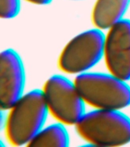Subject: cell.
Listing matches in <instances>:
<instances>
[{
    "mask_svg": "<svg viewBox=\"0 0 130 147\" xmlns=\"http://www.w3.org/2000/svg\"><path fill=\"white\" fill-rule=\"evenodd\" d=\"M72 1H78V0H72Z\"/></svg>",
    "mask_w": 130,
    "mask_h": 147,
    "instance_id": "obj_12",
    "label": "cell"
},
{
    "mask_svg": "<svg viewBox=\"0 0 130 147\" xmlns=\"http://www.w3.org/2000/svg\"><path fill=\"white\" fill-rule=\"evenodd\" d=\"M20 9L21 0H0V16L2 19L15 18Z\"/></svg>",
    "mask_w": 130,
    "mask_h": 147,
    "instance_id": "obj_10",
    "label": "cell"
},
{
    "mask_svg": "<svg viewBox=\"0 0 130 147\" xmlns=\"http://www.w3.org/2000/svg\"><path fill=\"white\" fill-rule=\"evenodd\" d=\"M103 57L109 73L122 80H130V19L123 18L107 30Z\"/></svg>",
    "mask_w": 130,
    "mask_h": 147,
    "instance_id": "obj_6",
    "label": "cell"
},
{
    "mask_svg": "<svg viewBox=\"0 0 130 147\" xmlns=\"http://www.w3.org/2000/svg\"><path fill=\"white\" fill-rule=\"evenodd\" d=\"M5 134L13 146H27L43 128L49 114L42 90L25 93L7 110Z\"/></svg>",
    "mask_w": 130,
    "mask_h": 147,
    "instance_id": "obj_1",
    "label": "cell"
},
{
    "mask_svg": "<svg viewBox=\"0 0 130 147\" xmlns=\"http://www.w3.org/2000/svg\"><path fill=\"white\" fill-rule=\"evenodd\" d=\"M25 71L21 57L8 48L0 55V107L9 110L25 94Z\"/></svg>",
    "mask_w": 130,
    "mask_h": 147,
    "instance_id": "obj_7",
    "label": "cell"
},
{
    "mask_svg": "<svg viewBox=\"0 0 130 147\" xmlns=\"http://www.w3.org/2000/svg\"><path fill=\"white\" fill-rule=\"evenodd\" d=\"M75 127L78 135L91 146L117 147L130 142V118L121 110L85 112Z\"/></svg>",
    "mask_w": 130,
    "mask_h": 147,
    "instance_id": "obj_2",
    "label": "cell"
},
{
    "mask_svg": "<svg viewBox=\"0 0 130 147\" xmlns=\"http://www.w3.org/2000/svg\"><path fill=\"white\" fill-rule=\"evenodd\" d=\"M129 5L130 0H96L91 11L94 28L109 29L124 18Z\"/></svg>",
    "mask_w": 130,
    "mask_h": 147,
    "instance_id": "obj_8",
    "label": "cell"
},
{
    "mask_svg": "<svg viewBox=\"0 0 130 147\" xmlns=\"http://www.w3.org/2000/svg\"><path fill=\"white\" fill-rule=\"evenodd\" d=\"M104 35L103 31L96 28L75 35L60 52L59 70L75 76L88 72L103 56Z\"/></svg>",
    "mask_w": 130,
    "mask_h": 147,
    "instance_id": "obj_5",
    "label": "cell"
},
{
    "mask_svg": "<svg viewBox=\"0 0 130 147\" xmlns=\"http://www.w3.org/2000/svg\"><path fill=\"white\" fill-rule=\"evenodd\" d=\"M48 112L57 122L74 126L85 113L83 100L74 80L63 75H52L41 89Z\"/></svg>",
    "mask_w": 130,
    "mask_h": 147,
    "instance_id": "obj_4",
    "label": "cell"
},
{
    "mask_svg": "<svg viewBox=\"0 0 130 147\" xmlns=\"http://www.w3.org/2000/svg\"><path fill=\"white\" fill-rule=\"evenodd\" d=\"M68 145L69 136L66 125L57 122L50 126H43L27 146L67 147Z\"/></svg>",
    "mask_w": 130,
    "mask_h": 147,
    "instance_id": "obj_9",
    "label": "cell"
},
{
    "mask_svg": "<svg viewBox=\"0 0 130 147\" xmlns=\"http://www.w3.org/2000/svg\"><path fill=\"white\" fill-rule=\"evenodd\" d=\"M26 2L31 3L34 5H46L50 4L52 2V0H25Z\"/></svg>",
    "mask_w": 130,
    "mask_h": 147,
    "instance_id": "obj_11",
    "label": "cell"
},
{
    "mask_svg": "<svg viewBox=\"0 0 130 147\" xmlns=\"http://www.w3.org/2000/svg\"><path fill=\"white\" fill-rule=\"evenodd\" d=\"M76 87L87 105L98 110H122L130 106V86L110 73L86 72L75 76Z\"/></svg>",
    "mask_w": 130,
    "mask_h": 147,
    "instance_id": "obj_3",
    "label": "cell"
}]
</instances>
